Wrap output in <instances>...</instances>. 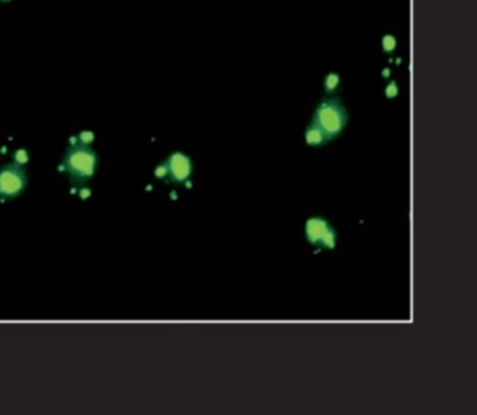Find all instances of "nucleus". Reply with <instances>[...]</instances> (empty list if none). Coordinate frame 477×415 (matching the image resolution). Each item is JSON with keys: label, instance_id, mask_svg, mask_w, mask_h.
<instances>
[{"label": "nucleus", "instance_id": "nucleus-6", "mask_svg": "<svg viewBox=\"0 0 477 415\" xmlns=\"http://www.w3.org/2000/svg\"><path fill=\"white\" fill-rule=\"evenodd\" d=\"M305 142L309 146H322V144L326 143V140H325V137L323 134L320 133L319 129H316L314 124L311 123L309 126L307 128V132H305Z\"/></svg>", "mask_w": 477, "mask_h": 415}, {"label": "nucleus", "instance_id": "nucleus-2", "mask_svg": "<svg viewBox=\"0 0 477 415\" xmlns=\"http://www.w3.org/2000/svg\"><path fill=\"white\" fill-rule=\"evenodd\" d=\"M347 123V112L343 108L339 101L336 100H326L319 104L316 108L312 119V124L323 134L325 140L330 142L337 136L346 128Z\"/></svg>", "mask_w": 477, "mask_h": 415}, {"label": "nucleus", "instance_id": "nucleus-1", "mask_svg": "<svg viewBox=\"0 0 477 415\" xmlns=\"http://www.w3.org/2000/svg\"><path fill=\"white\" fill-rule=\"evenodd\" d=\"M98 156L91 146V136L82 133L72 140L62 161V170L75 184H86L96 175Z\"/></svg>", "mask_w": 477, "mask_h": 415}, {"label": "nucleus", "instance_id": "nucleus-5", "mask_svg": "<svg viewBox=\"0 0 477 415\" xmlns=\"http://www.w3.org/2000/svg\"><path fill=\"white\" fill-rule=\"evenodd\" d=\"M192 161L182 152H174L168 160L157 168L156 175L158 178H168L174 184H184L192 175Z\"/></svg>", "mask_w": 477, "mask_h": 415}, {"label": "nucleus", "instance_id": "nucleus-3", "mask_svg": "<svg viewBox=\"0 0 477 415\" xmlns=\"http://www.w3.org/2000/svg\"><path fill=\"white\" fill-rule=\"evenodd\" d=\"M28 184L27 170L24 164L13 161L0 168V200H13L20 198Z\"/></svg>", "mask_w": 477, "mask_h": 415}, {"label": "nucleus", "instance_id": "nucleus-4", "mask_svg": "<svg viewBox=\"0 0 477 415\" xmlns=\"http://www.w3.org/2000/svg\"><path fill=\"white\" fill-rule=\"evenodd\" d=\"M305 238L314 246H320L327 250H333L337 244V234L326 218L315 216L305 222Z\"/></svg>", "mask_w": 477, "mask_h": 415}]
</instances>
